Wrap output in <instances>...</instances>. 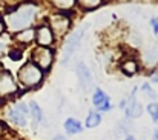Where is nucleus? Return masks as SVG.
Instances as JSON below:
<instances>
[{
  "mask_svg": "<svg viewBox=\"0 0 158 140\" xmlns=\"http://www.w3.org/2000/svg\"><path fill=\"white\" fill-rule=\"evenodd\" d=\"M141 90L148 93V97H149V98H152L154 102L157 100V94H155V91L152 90V86H151V83H144V85L141 86Z\"/></svg>",
  "mask_w": 158,
  "mask_h": 140,
  "instance_id": "4be33fe9",
  "label": "nucleus"
},
{
  "mask_svg": "<svg viewBox=\"0 0 158 140\" xmlns=\"http://www.w3.org/2000/svg\"><path fill=\"white\" fill-rule=\"evenodd\" d=\"M124 140H135V139H134V136H126Z\"/></svg>",
  "mask_w": 158,
  "mask_h": 140,
  "instance_id": "cd10ccee",
  "label": "nucleus"
},
{
  "mask_svg": "<svg viewBox=\"0 0 158 140\" xmlns=\"http://www.w3.org/2000/svg\"><path fill=\"white\" fill-rule=\"evenodd\" d=\"M121 71L126 74V76H134L138 72V65L135 60H127L121 65Z\"/></svg>",
  "mask_w": 158,
  "mask_h": 140,
  "instance_id": "dca6fc26",
  "label": "nucleus"
},
{
  "mask_svg": "<svg viewBox=\"0 0 158 140\" xmlns=\"http://www.w3.org/2000/svg\"><path fill=\"white\" fill-rule=\"evenodd\" d=\"M51 23H52L54 33L58 34V36H61V34H64V31L69 26V19L68 17H63L61 14H58V15H54Z\"/></svg>",
  "mask_w": 158,
  "mask_h": 140,
  "instance_id": "f8f14e48",
  "label": "nucleus"
},
{
  "mask_svg": "<svg viewBox=\"0 0 158 140\" xmlns=\"http://www.w3.org/2000/svg\"><path fill=\"white\" fill-rule=\"evenodd\" d=\"M52 3L58 9H69L74 6L75 0H52Z\"/></svg>",
  "mask_w": 158,
  "mask_h": 140,
  "instance_id": "aec40b11",
  "label": "nucleus"
},
{
  "mask_svg": "<svg viewBox=\"0 0 158 140\" xmlns=\"http://www.w3.org/2000/svg\"><path fill=\"white\" fill-rule=\"evenodd\" d=\"M14 94H19V85L15 79L9 71H0V100H6Z\"/></svg>",
  "mask_w": 158,
  "mask_h": 140,
  "instance_id": "20e7f679",
  "label": "nucleus"
},
{
  "mask_svg": "<svg viewBox=\"0 0 158 140\" xmlns=\"http://www.w3.org/2000/svg\"><path fill=\"white\" fill-rule=\"evenodd\" d=\"M77 77H78V82H80L83 91L89 93L91 90H94V79H92V74H91V71L88 69V66H86L83 62H80V63L77 65Z\"/></svg>",
  "mask_w": 158,
  "mask_h": 140,
  "instance_id": "423d86ee",
  "label": "nucleus"
},
{
  "mask_svg": "<svg viewBox=\"0 0 158 140\" xmlns=\"http://www.w3.org/2000/svg\"><path fill=\"white\" fill-rule=\"evenodd\" d=\"M5 128H6V125H5V123L0 120V137L3 136V133H5Z\"/></svg>",
  "mask_w": 158,
  "mask_h": 140,
  "instance_id": "a878e982",
  "label": "nucleus"
},
{
  "mask_svg": "<svg viewBox=\"0 0 158 140\" xmlns=\"http://www.w3.org/2000/svg\"><path fill=\"white\" fill-rule=\"evenodd\" d=\"M6 119L14 126H19V128H26L28 126V116H25L20 111H17L14 106L6 111Z\"/></svg>",
  "mask_w": 158,
  "mask_h": 140,
  "instance_id": "1a4fd4ad",
  "label": "nucleus"
},
{
  "mask_svg": "<svg viewBox=\"0 0 158 140\" xmlns=\"http://www.w3.org/2000/svg\"><path fill=\"white\" fill-rule=\"evenodd\" d=\"M112 109H114V106H112L110 100H106L105 103H103V105H102L97 111H98V112H109V111H112Z\"/></svg>",
  "mask_w": 158,
  "mask_h": 140,
  "instance_id": "5701e85b",
  "label": "nucleus"
},
{
  "mask_svg": "<svg viewBox=\"0 0 158 140\" xmlns=\"http://www.w3.org/2000/svg\"><path fill=\"white\" fill-rule=\"evenodd\" d=\"M52 140H68V137H64V136H61V134H57V136H54Z\"/></svg>",
  "mask_w": 158,
  "mask_h": 140,
  "instance_id": "bb28decb",
  "label": "nucleus"
},
{
  "mask_svg": "<svg viewBox=\"0 0 158 140\" xmlns=\"http://www.w3.org/2000/svg\"><path fill=\"white\" fill-rule=\"evenodd\" d=\"M9 40H11V37L6 33H3L0 36V57L8 52V49H9Z\"/></svg>",
  "mask_w": 158,
  "mask_h": 140,
  "instance_id": "f3484780",
  "label": "nucleus"
},
{
  "mask_svg": "<svg viewBox=\"0 0 158 140\" xmlns=\"http://www.w3.org/2000/svg\"><path fill=\"white\" fill-rule=\"evenodd\" d=\"M106 100H109L107 94H106L102 88H95V90H94V93H92V105L98 109V108L105 103Z\"/></svg>",
  "mask_w": 158,
  "mask_h": 140,
  "instance_id": "2eb2a0df",
  "label": "nucleus"
},
{
  "mask_svg": "<svg viewBox=\"0 0 158 140\" xmlns=\"http://www.w3.org/2000/svg\"><path fill=\"white\" fill-rule=\"evenodd\" d=\"M151 25H152V31H154V34H158V17L151 19Z\"/></svg>",
  "mask_w": 158,
  "mask_h": 140,
  "instance_id": "b1692460",
  "label": "nucleus"
},
{
  "mask_svg": "<svg viewBox=\"0 0 158 140\" xmlns=\"http://www.w3.org/2000/svg\"><path fill=\"white\" fill-rule=\"evenodd\" d=\"M35 15V8L32 5H22L19 8H12L8 15H6V22L5 25L11 29V31H22V29H26L32 19Z\"/></svg>",
  "mask_w": 158,
  "mask_h": 140,
  "instance_id": "f257e3e1",
  "label": "nucleus"
},
{
  "mask_svg": "<svg viewBox=\"0 0 158 140\" xmlns=\"http://www.w3.org/2000/svg\"><path fill=\"white\" fill-rule=\"evenodd\" d=\"M15 39H17L19 42L25 43V45H26V43H31V42L35 39V29H32V28L22 29V31H19V33H17Z\"/></svg>",
  "mask_w": 158,
  "mask_h": 140,
  "instance_id": "ddd939ff",
  "label": "nucleus"
},
{
  "mask_svg": "<svg viewBox=\"0 0 158 140\" xmlns=\"http://www.w3.org/2000/svg\"><path fill=\"white\" fill-rule=\"evenodd\" d=\"M148 112H149V116H151V119H152V122H155L158 123V103L157 102H151L149 105H148Z\"/></svg>",
  "mask_w": 158,
  "mask_h": 140,
  "instance_id": "a211bd4d",
  "label": "nucleus"
},
{
  "mask_svg": "<svg viewBox=\"0 0 158 140\" xmlns=\"http://www.w3.org/2000/svg\"><path fill=\"white\" fill-rule=\"evenodd\" d=\"M35 40L39 43V46H51V43L54 42V34H52V29L46 25L43 26H39L35 29Z\"/></svg>",
  "mask_w": 158,
  "mask_h": 140,
  "instance_id": "6e6552de",
  "label": "nucleus"
},
{
  "mask_svg": "<svg viewBox=\"0 0 158 140\" xmlns=\"http://www.w3.org/2000/svg\"><path fill=\"white\" fill-rule=\"evenodd\" d=\"M17 79H19V85L23 86L25 90H35L43 82V71L34 62H26L19 69Z\"/></svg>",
  "mask_w": 158,
  "mask_h": 140,
  "instance_id": "f03ea898",
  "label": "nucleus"
},
{
  "mask_svg": "<svg viewBox=\"0 0 158 140\" xmlns=\"http://www.w3.org/2000/svg\"><path fill=\"white\" fill-rule=\"evenodd\" d=\"M63 128H64L66 134H71V136H75V134L83 133V125L75 117H68L64 120V123H63Z\"/></svg>",
  "mask_w": 158,
  "mask_h": 140,
  "instance_id": "9b49d317",
  "label": "nucleus"
},
{
  "mask_svg": "<svg viewBox=\"0 0 158 140\" xmlns=\"http://www.w3.org/2000/svg\"><path fill=\"white\" fill-rule=\"evenodd\" d=\"M42 71L43 69H48L52 63V51L49 48H45V46H39L37 49L32 51V60Z\"/></svg>",
  "mask_w": 158,
  "mask_h": 140,
  "instance_id": "39448f33",
  "label": "nucleus"
},
{
  "mask_svg": "<svg viewBox=\"0 0 158 140\" xmlns=\"http://www.w3.org/2000/svg\"><path fill=\"white\" fill-rule=\"evenodd\" d=\"M124 111H126V117H127V119H138V117H141V114H143V106H141V103L137 100V88H134L131 97L127 98V105H126Z\"/></svg>",
  "mask_w": 158,
  "mask_h": 140,
  "instance_id": "0eeeda50",
  "label": "nucleus"
},
{
  "mask_svg": "<svg viewBox=\"0 0 158 140\" xmlns=\"http://www.w3.org/2000/svg\"><path fill=\"white\" fill-rule=\"evenodd\" d=\"M81 6H85L86 9H92L95 6H98L102 3V0H78Z\"/></svg>",
  "mask_w": 158,
  "mask_h": 140,
  "instance_id": "412c9836",
  "label": "nucleus"
},
{
  "mask_svg": "<svg viewBox=\"0 0 158 140\" xmlns=\"http://www.w3.org/2000/svg\"><path fill=\"white\" fill-rule=\"evenodd\" d=\"M88 28H89V25H85V26L78 28L75 33L71 34V37L68 39L66 45H64V48H63V57H61V63H63V65H66L68 60H69V59L74 55V52L78 49L80 43H81V40H83V36H85V33H86Z\"/></svg>",
  "mask_w": 158,
  "mask_h": 140,
  "instance_id": "7ed1b4c3",
  "label": "nucleus"
},
{
  "mask_svg": "<svg viewBox=\"0 0 158 140\" xmlns=\"http://www.w3.org/2000/svg\"><path fill=\"white\" fill-rule=\"evenodd\" d=\"M8 57L12 60V62H19V60H22V57H23V51L20 49V48H11V49H8Z\"/></svg>",
  "mask_w": 158,
  "mask_h": 140,
  "instance_id": "6ab92c4d",
  "label": "nucleus"
},
{
  "mask_svg": "<svg viewBox=\"0 0 158 140\" xmlns=\"http://www.w3.org/2000/svg\"><path fill=\"white\" fill-rule=\"evenodd\" d=\"M5 29H6V25H5V20L0 17V36L5 33Z\"/></svg>",
  "mask_w": 158,
  "mask_h": 140,
  "instance_id": "393cba45",
  "label": "nucleus"
},
{
  "mask_svg": "<svg viewBox=\"0 0 158 140\" xmlns=\"http://www.w3.org/2000/svg\"><path fill=\"white\" fill-rule=\"evenodd\" d=\"M28 106H29V114L32 116V126L37 128V126L43 122V119H45L43 109L40 108V105H39L35 100H31V102L28 103Z\"/></svg>",
  "mask_w": 158,
  "mask_h": 140,
  "instance_id": "9d476101",
  "label": "nucleus"
},
{
  "mask_svg": "<svg viewBox=\"0 0 158 140\" xmlns=\"http://www.w3.org/2000/svg\"><path fill=\"white\" fill-rule=\"evenodd\" d=\"M100 123H102V114H100L98 111H91V112L88 114L86 120H85V126L89 128V129L97 128Z\"/></svg>",
  "mask_w": 158,
  "mask_h": 140,
  "instance_id": "4468645a",
  "label": "nucleus"
},
{
  "mask_svg": "<svg viewBox=\"0 0 158 140\" xmlns=\"http://www.w3.org/2000/svg\"><path fill=\"white\" fill-rule=\"evenodd\" d=\"M154 139H155V140H158V128H157V131L154 133Z\"/></svg>",
  "mask_w": 158,
  "mask_h": 140,
  "instance_id": "c85d7f7f",
  "label": "nucleus"
}]
</instances>
